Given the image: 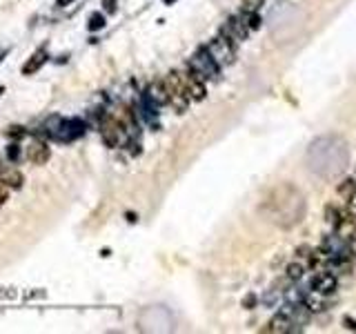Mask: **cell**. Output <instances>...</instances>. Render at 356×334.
<instances>
[{"instance_id": "obj_15", "label": "cell", "mask_w": 356, "mask_h": 334, "mask_svg": "<svg viewBox=\"0 0 356 334\" xmlns=\"http://www.w3.org/2000/svg\"><path fill=\"white\" fill-rule=\"evenodd\" d=\"M243 20H245V25H247L249 32H259V29L263 27V18L259 11H243Z\"/></svg>"}, {"instance_id": "obj_6", "label": "cell", "mask_w": 356, "mask_h": 334, "mask_svg": "<svg viewBox=\"0 0 356 334\" xmlns=\"http://www.w3.org/2000/svg\"><path fill=\"white\" fill-rule=\"evenodd\" d=\"M85 130H87V125H85L81 118H69V120L63 118V125H60V130L56 132L54 141H58V143H71V141H76V138H81L83 134H85Z\"/></svg>"}, {"instance_id": "obj_28", "label": "cell", "mask_w": 356, "mask_h": 334, "mask_svg": "<svg viewBox=\"0 0 356 334\" xmlns=\"http://www.w3.org/2000/svg\"><path fill=\"white\" fill-rule=\"evenodd\" d=\"M0 169H5V161H3V156H0Z\"/></svg>"}, {"instance_id": "obj_25", "label": "cell", "mask_w": 356, "mask_h": 334, "mask_svg": "<svg viewBox=\"0 0 356 334\" xmlns=\"http://www.w3.org/2000/svg\"><path fill=\"white\" fill-rule=\"evenodd\" d=\"M345 325L349 327V330H354V332H356V321H354V319H349V317H345Z\"/></svg>"}, {"instance_id": "obj_20", "label": "cell", "mask_w": 356, "mask_h": 334, "mask_svg": "<svg viewBox=\"0 0 356 334\" xmlns=\"http://www.w3.org/2000/svg\"><path fill=\"white\" fill-rule=\"evenodd\" d=\"M24 134H27V130L24 127H20V125H11V127H7V132H5V136H9V138H22Z\"/></svg>"}, {"instance_id": "obj_10", "label": "cell", "mask_w": 356, "mask_h": 334, "mask_svg": "<svg viewBox=\"0 0 356 334\" xmlns=\"http://www.w3.org/2000/svg\"><path fill=\"white\" fill-rule=\"evenodd\" d=\"M47 58H49V56H47V47H40V49L36 52V54H32V56H29V60L24 63L22 74H24V76H34L36 71H38L40 67L47 63Z\"/></svg>"}, {"instance_id": "obj_12", "label": "cell", "mask_w": 356, "mask_h": 334, "mask_svg": "<svg viewBox=\"0 0 356 334\" xmlns=\"http://www.w3.org/2000/svg\"><path fill=\"white\" fill-rule=\"evenodd\" d=\"M0 181H3L5 185L9 187V190H20L22 183H24V178H22V174L18 172V169H0Z\"/></svg>"}, {"instance_id": "obj_1", "label": "cell", "mask_w": 356, "mask_h": 334, "mask_svg": "<svg viewBox=\"0 0 356 334\" xmlns=\"http://www.w3.org/2000/svg\"><path fill=\"white\" fill-rule=\"evenodd\" d=\"M165 83V92H167V105L174 107L176 114H185L189 107V94H187V85H185V74L181 71H169L163 78Z\"/></svg>"}, {"instance_id": "obj_13", "label": "cell", "mask_w": 356, "mask_h": 334, "mask_svg": "<svg viewBox=\"0 0 356 334\" xmlns=\"http://www.w3.org/2000/svg\"><path fill=\"white\" fill-rule=\"evenodd\" d=\"M305 272H308V267H305L303 263H298V261L294 259L292 263L287 265V270H285V278H287L290 283H298L300 278H303Z\"/></svg>"}, {"instance_id": "obj_2", "label": "cell", "mask_w": 356, "mask_h": 334, "mask_svg": "<svg viewBox=\"0 0 356 334\" xmlns=\"http://www.w3.org/2000/svg\"><path fill=\"white\" fill-rule=\"evenodd\" d=\"M187 69H192L196 76L202 78L205 83H218L220 81V65L212 58L207 47H198L192 58L187 60Z\"/></svg>"}, {"instance_id": "obj_29", "label": "cell", "mask_w": 356, "mask_h": 334, "mask_svg": "<svg viewBox=\"0 0 356 334\" xmlns=\"http://www.w3.org/2000/svg\"><path fill=\"white\" fill-rule=\"evenodd\" d=\"M5 94V87H3V85H0V96H3Z\"/></svg>"}, {"instance_id": "obj_24", "label": "cell", "mask_w": 356, "mask_h": 334, "mask_svg": "<svg viewBox=\"0 0 356 334\" xmlns=\"http://www.w3.org/2000/svg\"><path fill=\"white\" fill-rule=\"evenodd\" d=\"M7 196H9V187L3 183V181H0V205L5 203V200H7Z\"/></svg>"}, {"instance_id": "obj_8", "label": "cell", "mask_w": 356, "mask_h": 334, "mask_svg": "<svg viewBox=\"0 0 356 334\" xmlns=\"http://www.w3.org/2000/svg\"><path fill=\"white\" fill-rule=\"evenodd\" d=\"M49 159H52V149H49V145L42 141V138H36V141L29 143L27 161L32 163V165H45Z\"/></svg>"}, {"instance_id": "obj_21", "label": "cell", "mask_w": 356, "mask_h": 334, "mask_svg": "<svg viewBox=\"0 0 356 334\" xmlns=\"http://www.w3.org/2000/svg\"><path fill=\"white\" fill-rule=\"evenodd\" d=\"M256 303H259L256 294H254V292H249V294H245V296H243V303H241V305H243L245 310H251V307H256Z\"/></svg>"}, {"instance_id": "obj_23", "label": "cell", "mask_w": 356, "mask_h": 334, "mask_svg": "<svg viewBox=\"0 0 356 334\" xmlns=\"http://www.w3.org/2000/svg\"><path fill=\"white\" fill-rule=\"evenodd\" d=\"M345 208L349 210V214H352V216L356 218V190H354L352 194H349V198L345 200Z\"/></svg>"}, {"instance_id": "obj_16", "label": "cell", "mask_w": 356, "mask_h": 334, "mask_svg": "<svg viewBox=\"0 0 356 334\" xmlns=\"http://www.w3.org/2000/svg\"><path fill=\"white\" fill-rule=\"evenodd\" d=\"M107 27V18H105V14H91L89 16V20H87V29L91 34H96V32H100V29H105Z\"/></svg>"}, {"instance_id": "obj_27", "label": "cell", "mask_w": 356, "mask_h": 334, "mask_svg": "<svg viewBox=\"0 0 356 334\" xmlns=\"http://www.w3.org/2000/svg\"><path fill=\"white\" fill-rule=\"evenodd\" d=\"M163 3H165V5H174L176 0H163Z\"/></svg>"}, {"instance_id": "obj_3", "label": "cell", "mask_w": 356, "mask_h": 334, "mask_svg": "<svg viewBox=\"0 0 356 334\" xmlns=\"http://www.w3.org/2000/svg\"><path fill=\"white\" fill-rule=\"evenodd\" d=\"M205 47H207V52L212 54V58L220 65V69H223V67L234 65V60H236V45L227 40L225 36L218 34L216 38H212Z\"/></svg>"}, {"instance_id": "obj_22", "label": "cell", "mask_w": 356, "mask_h": 334, "mask_svg": "<svg viewBox=\"0 0 356 334\" xmlns=\"http://www.w3.org/2000/svg\"><path fill=\"white\" fill-rule=\"evenodd\" d=\"M103 9H105L107 16H114L118 11V3L116 0H103Z\"/></svg>"}, {"instance_id": "obj_17", "label": "cell", "mask_w": 356, "mask_h": 334, "mask_svg": "<svg viewBox=\"0 0 356 334\" xmlns=\"http://www.w3.org/2000/svg\"><path fill=\"white\" fill-rule=\"evenodd\" d=\"M5 154H7V161L11 163V165H18V163H20V159H22V149H20V145H18L16 141L7 145Z\"/></svg>"}, {"instance_id": "obj_9", "label": "cell", "mask_w": 356, "mask_h": 334, "mask_svg": "<svg viewBox=\"0 0 356 334\" xmlns=\"http://www.w3.org/2000/svg\"><path fill=\"white\" fill-rule=\"evenodd\" d=\"M185 85H187V94H189L192 100H205V96H207L205 85L207 83L196 76L192 69H187V67H185Z\"/></svg>"}, {"instance_id": "obj_19", "label": "cell", "mask_w": 356, "mask_h": 334, "mask_svg": "<svg viewBox=\"0 0 356 334\" xmlns=\"http://www.w3.org/2000/svg\"><path fill=\"white\" fill-rule=\"evenodd\" d=\"M263 5H265V0H241L243 11H259Z\"/></svg>"}, {"instance_id": "obj_5", "label": "cell", "mask_w": 356, "mask_h": 334, "mask_svg": "<svg viewBox=\"0 0 356 334\" xmlns=\"http://www.w3.org/2000/svg\"><path fill=\"white\" fill-rule=\"evenodd\" d=\"M218 34H220V36H225L227 40H230V42H234V45L238 47L243 40H247V36H249L251 32L247 29V25H245L243 16H241V14H234V16H230V18H227V20L223 22V25H220Z\"/></svg>"}, {"instance_id": "obj_26", "label": "cell", "mask_w": 356, "mask_h": 334, "mask_svg": "<svg viewBox=\"0 0 356 334\" xmlns=\"http://www.w3.org/2000/svg\"><path fill=\"white\" fill-rule=\"evenodd\" d=\"M71 3H73V0H56L58 7H67V5H71Z\"/></svg>"}, {"instance_id": "obj_7", "label": "cell", "mask_w": 356, "mask_h": 334, "mask_svg": "<svg viewBox=\"0 0 356 334\" xmlns=\"http://www.w3.org/2000/svg\"><path fill=\"white\" fill-rule=\"evenodd\" d=\"M336 288H339V276H336L334 272H329V270H318L314 274V278H312V290L318 292V294H323V296L332 294Z\"/></svg>"}, {"instance_id": "obj_18", "label": "cell", "mask_w": 356, "mask_h": 334, "mask_svg": "<svg viewBox=\"0 0 356 334\" xmlns=\"http://www.w3.org/2000/svg\"><path fill=\"white\" fill-rule=\"evenodd\" d=\"M354 190H356V181L347 178V181H343V185H339V196H343V200H347L349 194H352Z\"/></svg>"}, {"instance_id": "obj_4", "label": "cell", "mask_w": 356, "mask_h": 334, "mask_svg": "<svg viewBox=\"0 0 356 334\" xmlns=\"http://www.w3.org/2000/svg\"><path fill=\"white\" fill-rule=\"evenodd\" d=\"M100 134H103V141H105L107 147H118V145H122L127 138H130V134H127L125 125H122L120 120L114 116V114H109V116L103 118Z\"/></svg>"}, {"instance_id": "obj_11", "label": "cell", "mask_w": 356, "mask_h": 334, "mask_svg": "<svg viewBox=\"0 0 356 334\" xmlns=\"http://www.w3.org/2000/svg\"><path fill=\"white\" fill-rule=\"evenodd\" d=\"M294 321L287 317L285 312H276V317L269 321V327H267V332H274V334H287V332H294Z\"/></svg>"}, {"instance_id": "obj_14", "label": "cell", "mask_w": 356, "mask_h": 334, "mask_svg": "<svg viewBox=\"0 0 356 334\" xmlns=\"http://www.w3.org/2000/svg\"><path fill=\"white\" fill-rule=\"evenodd\" d=\"M312 254H314V247L310 245H298L296 252H294V259L298 261V263H303L308 270H312Z\"/></svg>"}]
</instances>
